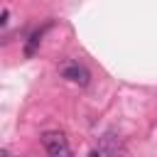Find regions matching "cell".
<instances>
[{
  "instance_id": "cell-2",
  "label": "cell",
  "mask_w": 157,
  "mask_h": 157,
  "mask_svg": "<svg viewBox=\"0 0 157 157\" xmlns=\"http://www.w3.org/2000/svg\"><path fill=\"white\" fill-rule=\"evenodd\" d=\"M59 74H61L64 78L78 83V86H88V81H91L88 69H86L83 64H78V61H64V64L59 66Z\"/></svg>"
},
{
  "instance_id": "cell-1",
  "label": "cell",
  "mask_w": 157,
  "mask_h": 157,
  "mask_svg": "<svg viewBox=\"0 0 157 157\" xmlns=\"http://www.w3.org/2000/svg\"><path fill=\"white\" fill-rule=\"evenodd\" d=\"M42 145L47 147L49 157H71V150H69V142H66L64 132H44Z\"/></svg>"
},
{
  "instance_id": "cell-3",
  "label": "cell",
  "mask_w": 157,
  "mask_h": 157,
  "mask_svg": "<svg viewBox=\"0 0 157 157\" xmlns=\"http://www.w3.org/2000/svg\"><path fill=\"white\" fill-rule=\"evenodd\" d=\"M88 157H101V152H98V150H93V152H91Z\"/></svg>"
}]
</instances>
